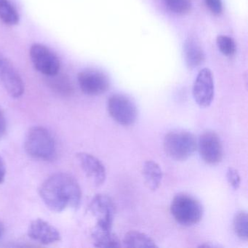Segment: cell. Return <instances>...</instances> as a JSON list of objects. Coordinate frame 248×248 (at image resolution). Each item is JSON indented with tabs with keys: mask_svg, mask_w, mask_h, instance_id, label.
<instances>
[{
	"mask_svg": "<svg viewBox=\"0 0 248 248\" xmlns=\"http://www.w3.org/2000/svg\"><path fill=\"white\" fill-rule=\"evenodd\" d=\"M39 192L46 205L58 213L68 207L77 210L82 201V191L78 181L64 172H58L47 178Z\"/></svg>",
	"mask_w": 248,
	"mask_h": 248,
	"instance_id": "6da1fadb",
	"label": "cell"
},
{
	"mask_svg": "<svg viewBox=\"0 0 248 248\" xmlns=\"http://www.w3.org/2000/svg\"><path fill=\"white\" fill-rule=\"evenodd\" d=\"M25 150L31 157L50 161L56 156V143L52 133L46 127L34 126L26 136Z\"/></svg>",
	"mask_w": 248,
	"mask_h": 248,
	"instance_id": "7a4b0ae2",
	"label": "cell"
},
{
	"mask_svg": "<svg viewBox=\"0 0 248 248\" xmlns=\"http://www.w3.org/2000/svg\"><path fill=\"white\" fill-rule=\"evenodd\" d=\"M170 213L175 221L181 226H192L201 221L204 209L194 196L180 193L172 199Z\"/></svg>",
	"mask_w": 248,
	"mask_h": 248,
	"instance_id": "3957f363",
	"label": "cell"
},
{
	"mask_svg": "<svg viewBox=\"0 0 248 248\" xmlns=\"http://www.w3.org/2000/svg\"><path fill=\"white\" fill-rule=\"evenodd\" d=\"M163 146L169 157L183 162L189 159L197 150V139L191 132L175 130L165 136Z\"/></svg>",
	"mask_w": 248,
	"mask_h": 248,
	"instance_id": "277c9868",
	"label": "cell"
},
{
	"mask_svg": "<svg viewBox=\"0 0 248 248\" xmlns=\"http://www.w3.org/2000/svg\"><path fill=\"white\" fill-rule=\"evenodd\" d=\"M107 109L110 117L121 125H133L137 120L136 104L123 94L111 95L107 102Z\"/></svg>",
	"mask_w": 248,
	"mask_h": 248,
	"instance_id": "5b68a950",
	"label": "cell"
},
{
	"mask_svg": "<svg viewBox=\"0 0 248 248\" xmlns=\"http://www.w3.org/2000/svg\"><path fill=\"white\" fill-rule=\"evenodd\" d=\"M30 58L34 67L47 77L58 75L61 62L59 57L44 45L34 44L30 50Z\"/></svg>",
	"mask_w": 248,
	"mask_h": 248,
	"instance_id": "8992f818",
	"label": "cell"
},
{
	"mask_svg": "<svg viewBox=\"0 0 248 248\" xmlns=\"http://www.w3.org/2000/svg\"><path fill=\"white\" fill-rule=\"evenodd\" d=\"M202 159L209 165H217L223 157V148L218 135L214 131L204 132L197 140V148Z\"/></svg>",
	"mask_w": 248,
	"mask_h": 248,
	"instance_id": "52a82bcc",
	"label": "cell"
},
{
	"mask_svg": "<svg viewBox=\"0 0 248 248\" xmlns=\"http://www.w3.org/2000/svg\"><path fill=\"white\" fill-rule=\"evenodd\" d=\"M78 82L81 91L88 95L97 96L108 91L110 86L108 77L96 69H85L78 74Z\"/></svg>",
	"mask_w": 248,
	"mask_h": 248,
	"instance_id": "ba28073f",
	"label": "cell"
},
{
	"mask_svg": "<svg viewBox=\"0 0 248 248\" xmlns=\"http://www.w3.org/2000/svg\"><path fill=\"white\" fill-rule=\"evenodd\" d=\"M194 101L200 107L207 108L211 105L215 95L214 79L210 69L204 68L199 72L193 85Z\"/></svg>",
	"mask_w": 248,
	"mask_h": 248,
	"instance_id": "9c48e42d",
	"label": "cell"
},
{
	"mask_svg": "<svg viewBox=\"0 0 248 248\" xmlns=\"http://www.w3.org/2000/svg\"><path fill=\"white\" fill-rule=\"evenodd\" d=\"M0 81L13 98H19L24 94L25 88L22 78L12 62L4 56L0 59Z\"/></svg>",
	"mask_w": 248,
	"mask_h": 248,
	"instance_id": "30bf717a",
	"label": "cell"
},
{
	"mask_svg": "<svg viewBox=\"0 0 248 248\" xmlns=\"http://www.w3.org/2000/svg\"><path fill=\"white\" fill-rule=\"evenodd\" d=\"M89 210L96 218V226L105 229H112L115 206L108 195L103 194L95 195L90 204Z\"/></svg>",
	"mask_w": 248,
	"mask_h": 248,
	"instance_id": "8fae6325",
	"label": "cell"
},
{
	"mask_svg": "<svg viewBox=\"0 0 248 248\" xmlns=\"http://www.w3.org/2000/svg\"><path fill=\"white\" fill-rule=\"evenodd\" d=\"M77 158L81 168L91 182L96 186H102L107 178V170L101 160L86 152H79L77 155Z\"/></svg>",
	"mask_w": 248,
	"mask_h": 248,
	"instance_id": "7c38bea8",
	"label": "cell"
},
{
	"mask_svg": "<svg viewBox=\"0 0 248 248\" xmlns=\"http://www.w3.org/2000/svg\"><path fill=\"white\" fill-rule=\"evenodd\" d=\"M28 235L33 240L44 245H51L61 240L59 231L48 222L40 218L31 222Z\"/></svg>",
	"mask_w": 248,
	"mask_h": 248,
	"instance_id": "4fadbf2b",
	"label": "cell"
},
{
	"mask_svg": "<svg viewBox=\"0 0 248 248\" xmlns=\"http://www.w3.org/2000/svg\"><path fill=\"white\" fill-rule=\"evenodd\" d=\"M184 55L186 63L189 69H193L202 64L205 59L204 50L197 40L188 38L184 45Z\"/></svg>",
	"mask_w": 248,
	"mask_h": 248,
	"instance_id": "5bb4252c",
	"label": "cell"
},
{
	"mask_svg": "<svg viewBox=\"0 0 248 248\" xmlns=\"http://www.w3.org/2000/svg\"><path fill=\"white\" fill-rule=\"evenodd\" d=\"M91 236L94 246L96 248H118L122 246L121 242L113 233L111 229H105L95 225Z\"/></svg>",
	"mask_w": 248,
	"mask_h": 248,
	"instance_id": "9a60e30c",
	"label": "cell"
},
{
	"mask_svg": "<svg viewBox=\"0 0 248 248\" xmlns=\"http://www.w3.org/2000/svg\"><path fill=\"white\" fill-rule=\"evenodd\" d=\"M142 174L146 187L151 191H156L160 186L163 172L159 164L154 160H147L143 164Z\"/></svg>",
	"mask_w": 248,
	"mask_h": 248,
	"instance_id": "2e32d148",
	"label": "cell"
},
{
	"mask_svg": "<svg viewBox=\"0 0 248 248\" xmlns=\"http://www.w3.org/2000/svg\"><path fill=\"white\" fill-rule=\"evenodd\" d=\"M125 248H156L155 241L143 232L130 231L124 235L123 242Z\"/></svg>",
	"mask_w": 248,
	"mask_h": 248,
	"instance_id": "e0dca14e",
	"label": "cell"
},
{
	"mask_svg": "<svg viewBox=\"0 0 248 248\" xmlns=\"http://www.w3.org/2000/svg\"><path fill=\"white\" fill-rule=\"evenodd\" d=\"M0 19L9 26L17 25L19 15L10 0H0Z\"/></svg>",
	"mask_w": 248,
	"mask_h": 248,
	"instance_id": "ac0fdd59",
	"label": "cell"
},
{
	"mask_svg": "<svg viewBox=\"0 0 248 248\" xmlns=\"http://www.w3.org/2000/svg\"><path fill=\"white\" fill-rule=\"evenodd\" d=\"M235 233L241 240L248 241V213L245 210L237 212L233 220Z\"/></svg>",
	"mask_w": 248,
	"mask_h": 248,
	"instance_id": "d6986e66",
	"label": "cell"
},
{
	"mask_svg": "<svg viewBox=\"0 0 248 248\" xmlns=\"http://www.w3.org/2000/svg\"><path fill=\"white\" fill-rule=\"evenodd\" d=\"M169 11L177 15H185L191 9V0H163Z\"/></svg>",
	"mask_w": 248,
	"mask_h": 248,
	"instance_id": "ffe728a7",
	"label": "cell"
},
{
	"mask_svg": "<svg viewBox=\"0 0 248 248\" xmlns=\"http://www.w3.org/2000/svg\"><path fill=\"white\" fill-rule=\"evenodd\" d=\"M217 48L223 56L231 57L236 53V46L232 37L226 35H220L216 40Z\"/></svg>",
	"mask_w": 248,
	"mask_h": 248,
	"instance_id": "44dd1931",
	"label": "cell"
},
{
	"mask_svg": "<svg viewBox=\"0 0 248 248\" xmlns=\"http://www.w3.org/2000/svg\"><path fill=\"white\" fill-rule=\"evenodd\" d=\"M226 179L233 189L236 190L239 188L241 184V177L236 169L232 168L228 169L226 172Z\"/></svg>",
	"mask_w": 248,
	"mask_h": 248,
	"instance_id": "7402d4cb",
	"label": "cell"
},
{
	"mask_svg": "<svg viewBox=\"0 0 248 248\" xmlns=\"http://www.w3.org/2000/svg\"><path fill=\"white\" fill-rule=\"evenodd\" d=\"M204 3L213 15L220 16L223 12L221 0H204Z\"/></svg>",
	"mask_w": 248,
	"mask_h": 248,
	"instance_id": "603a6c76",
	"label": "cell"
},
{
	"mask_svg": "<svg viewBox=\"0 0 248 248\" xmlns=\"http://www.w3.org/2000/svg\"><path fill=\"white\" fill-rule=\"evenodd\" d=\"M7 132V120L2 108L0 107V140L5 136Z\"/></svg>",
	"mask_w": 248,
	"mask_h": 248,
	"instance_id": "cb8c5ba5",
	"label": "cell"
},
{
	"mask_svg": "<svg viewBox=\"0 0 248 248\" xmlns=\"http://www.w3.org/2000/svg\"><path fill=\"white\" fill-rule=\"evenodd\" d=\"M6 176V165L2 156L0 155V184L5 181Z\"/></svg>",
	"mask_w": 248,
	"mask_h": 248,
	"instance_id": "d4e9b609",
	"label": "cell"
},
{
	"mask_svg": "<svg viewBox=\"0 0 248 248\" xmlns=\"http://www.w3.org/2000/svg\"><path fill=\"white\" fill-rule=\"evenodd\" d=\"M4 232H5V226H4L3 223L0 222V238L2 237Z\"/></svg>",
	"mask_w": 248,
	"mask_h": 248,
	"instance_id": "484cf974",
	"label": "cell"
}]
</instances>
